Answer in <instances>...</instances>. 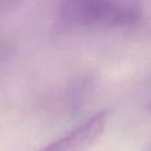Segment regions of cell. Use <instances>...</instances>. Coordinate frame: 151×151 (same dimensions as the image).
Returning a JSON list of instances; mask_svg holds the SVG:
<instances>
[{
    "mask_svg": "<svg viewBox=\"0 0 151 151\" xmlns=\"http://www.w3.org/2000/svg\"><path fill=\"white\" fill-rule=\"evenodd\" d=\"M58 19L68 28H126L139 21L141 11L127 0H63Z\"/></svg>",
    "mask_w": 151,
    "mask_h": 151,
    "instance_id": "cell-1",
    "label": "cell"
},
{
    "mask_svg": "<svg viewBox=\"0 0 151 151\" xmlns=\"http://www.w3.org/2000/svg\"><path fill=\"white\" fill-rule=\"evenodd\" d=\"M107 125V113L98 111L83 123L39 151H88L101 138Z\"/></svg>",
    "mask_w": 151,
    "mask_h": 151,
    "instance_id": "cell-2",
    "label": "cell"
},
{
    "mask_svg": "<svg viewBox=\"0 0 151 151\" xmlns=\"http://www.w3.org/2000/svg\"><path fill=\"white\" fill-rule=\"evenodd\" d=\"M150 110H151V102H150Z\"/></svg>",
    "mask_w": 151,
    "mask_h": 151,
    "instance_id": "cell-3",
    "label": "cell"
}]
</instances>
